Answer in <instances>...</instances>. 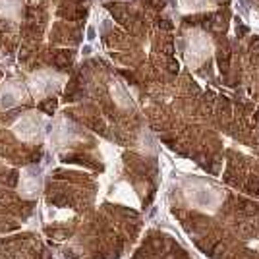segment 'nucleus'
Here are the masks:
<instances>
[{"label": "nucleus", "mask_w": 259, "mask_h": 259, "mask_svg": "<svg viewBox=\"0 0 259 259\" xmlns=\"http://www.w3.org/2000/svg\"><path fill=\"white\" fill-rule=\"evenodd\" d=\"M211 53V41L207 39V35L194 31L190 35V49H188V60L190 64H199L201 60H205Z\"/></svg>", "instance_id": "obj_1"}, {"label": "nucleus", "mask_w": 259, "mask_h": 259, "mask_svg": "<svg viewBox=\"0 0 259 259\" xmlns=\"http://www.w3.org/2000/svg\"><path fill=\"white\" fill-rule=\"evenodd\" d=\"M22 10V0H0V14L12 18V20H18Z\"/></svg>", "instance_id": "obj_2"}]
</instances>
